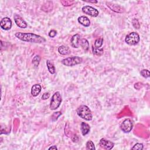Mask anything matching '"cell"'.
<instances>
[{
	"instance_id": "52a82bcc",
	"label": "cell",
	"mask_w": 150,
	"mask_h": 150,
	"mask_svg": "<svg viewBox=\"0 0 150 150\" xmlns=\"http://www.w3.org/2000/svg\"><path fill=\"white\" fill-rule=\"evenodd\" d=\"M121 129L125 133H130L133 128V123L130 119L124 120L121 124Z\"/></svg>"
},
{
	"instance_id": "2e32d148",
	"label": "cell",
	"mask_w": 150,
	"mask_h": 150,
	"mask_svg": "<svg viewBox=\"0 0 150 150\" xmlns=\"http://www.w3.org/2000/svg\"><path fill=\"white\" fill-rule=\"evenodd\" d=\"M58 52L62 55H68L71 53L70 48L64 45H62L58 48Z\"/></svg>"
},
{
	"instance_id": "f546056e",
	"label": "cell",
	"mask_w": 150,
	"mask_h": 150,
	"mask_svg": "<svg viewBox=\"0 0 150 150\" xmlns=\"http://www.w3.org/2000/svg\"><path fill=\"white\" fill-rule=\"evenodd\" d=\"M57 149V148L56 147V146H55V145H53V146H52V147H49V149Z\"/></svg>"
},
{
	"instance_id": "4316f807",
	"label": "cell",
	"mask_w": 150,
	"mask_h": 150,
	"mask_svg": "<svg viewBox=\"0 0 150 150\" xmlns=\"http://www.w3.org/2000/svg\"><path fill=\"white\" fill-rule=\"evenodd\" d=\"M57 34V32L56 31L54 30V29H52L51 31H50V32H49V36L51 37V38H54L56 37Z\"/></svg>"
},
{
	"instance_id": "484cf974",
	"label": "cell",
	"mask_w": 150,
	"mask_h": 150,
	"mask_svg": "<svg viewBox=\"0 0 150 150\" xmlns=\"http://www.w3.org/2000/svg\"><path fill=\"white\" fill-rule=\"evenodd\" d=\"M133 25L134 26V28H135L136 29H139L140 28V24H139V22L137 19H134L133 21Z\"/></svg>"
},
{
	"instance_id": "83f0119b",
	"label": "cell",
	"mask_w": 150,
	"mask_h": 150,
	"mask_svg": "<svg viewBox=\"0 0 150 150\" xmlns=\"http://www.w3.org/2000/svg\"><path fill=\"white\" fill-rule=\"evenodd\" d=\"M50 97V94L49 93H45L43 94L42 96V100H47Z\"/></svg>"
},
{
	"instance_id": "9c48e42d",
	"label": "cell",
	"mask_w": 150,
	"mask_h": 150,
	"mask_svg": "<svg viewBox=\"0 0 150 150\" xmlns=\"http://www.w3.org/2000/svg\"><path fill=\"white\" fill-rule=\"evenodd\" d=\"M114 143L109 140H107L105 138H101L99 142L100 147L105 149L110 150L111 149L114 147Z\"/></svg>"
},
{
	"instance_id": "603a6c76",
	"label": "cell",
	"mask_w": 150,
	"mask_h": 150,
	"mask_svg": "<svg viewBox=\"0 0 150 150\" xmlns=\"http://www.w3.org/2000/svg\"><path fill=\"white\" fill-rule=\"evenodd\" d=\"M140 74L143 77L145 78H148L150 76L149 71L148 70H147V69H143V70H142L140 72Z\"/></svg>"
},
{
	"instance_id": "d4e9b609",
	"label": "cell",
	"mask_w": 150,
	"mask_h": 150,
	"mask_svg": "<svg viewBox=\"0 0 150 150\" xmlns=\"http://www.w3.org/2000/svg\"><path fill=\"white\" fill-rule=\"evenodd\" d=\"M144 148V145L141 143H137L135 144L132 148V149H138V150H142Z\"/></svg>"
},
{
	"instance_id": "ba28073f",
	"label": "cell",
	"mask_w": 150,
	"mask_h": 150,
	"mask_svg": "<svg viewBox=\"0 0 150 150\" xmlns=\"http://www.w3.org/2000/svg\"><path fill=\"white\" fill-rule=\"evenodd\" d=\"M13 22L9 18L5 17L3 18L0 22V27L1 28L5 31L9 30L12 27Z\"/></svg>"
},
{
	"instance_id": "7c38bea8",
	"label": "cell",
	"mask_w": 150,
	"mask_h": 150,
	"mask_svg": "<svg viewBox=\"0 0 150 150\" xmlns=\"http://www.w3.org/2000/svg\"><path fill=\"white\" fill-rule=\"evenodd\" d=\"M80 36L79 34H75L72 37L71 40V43L72 47L74 48H78L80 46Z\"/></svg>"
},
{
	"instance_id": "3957f363",
	"label": "cell",
	"mask_w": 150,
	"mask_h": 150,
	"mask_svg": "<svg viewBox=\"0 0 150 150\" xmlns=\"http://www.w3.org/2000/svg\"><path fill=\"white\" fill-rule=\"evenodd\" d=\"M62 101V99L60 92L59 91L55 92L53 95L52 96V99L51 100V103L49 106L50 109L52 110H55L57 109H58L61 105Z\"/></svg>"
},
{
	"instance_id": "7402d4cb",
	"label": "cell",
	"mask_w": 150,
	"mask_h": 150,
	"mask_svg": "<svg viewBox=\"0 0 150 150\" xmlns=\"http://www.w3.org/2000/svg\"><path fill=\"white\" fill-rule=\"evenodd\" d=\"M86 149H91V150H95L96 149V147L95 146L94 143H93V141H91V140L88 141L86 143Z\"/></svg>"
},
{
	"instance_id": "7a4b0ae2",
	"label": "cell",
	"mask_w": 150,
	"mask_h": 150,
	"mask_svg": "<svg viewBox=\"0 0 150 150\" xmlns=\"http://www.w3.org/2000/svg\"><path fill=\"white\" fill-rule=\"evenodd\" d=\"M77 114L80 118L86 121H90L93 119V114L90 109L85 105H82L78 107Z\"/></svg>"
},
{
	"instance_id": "ac0fdd59",
	"label": "cell",
	"mask_w": 150,
	"mask_h": 150,
	"mask_svg": "<svg viewBox=\"0 0 150 150\" xmlns=\"http://www.w3.org/2000/svg\"><path fill=\"white\" fill-rule=\"evenodd\" d=\"M47 66L48 71H49V72H50L51 74L53 75V74H55L56 73L55 67L53 63L52 62H51V61L47 60Z\"/></svg>"
},
{
	"instance_id": "6da1fadb",
	"label": "cell",
	"mask_w": 150,
	"mask_h": 150,
	"mask_svg": "<svg viewBox=\"0 0 150 150\" xmlns=\"http://www.w3.org/2000/svg\"><path fill=\"white\" fill-rule=\"evenodd\" d=\"M15 35L18 39L24 42L35 43H42L46 42L45 38L33 33H24L19 32H17Z\"/></svg>"
},
{
	"instance_id": "f1b7e54d",
	"label": "cell",
	"mask_w": 150,
	"mask_h": 150,
	"mask_svg": "<svg viewBox=\"0 0 150 150\" xmlns=\"http://www.w3.org/2000/svg\"><path fill=\"white\" fill-rule=\"evenodd\" d=\"M143 87V84L141 83H135V85H134V87L135 89H137V90H139L140 89L141 87Z\"/></svg>"
},
{
	"instance_id": "4fadbf2b",
	"label": "cell",
	"mask_w": 150,
	"mask_h": 150,
	"mask_svg": "<svg viewBox=\"0 0 150 150\" xmlns=\"http://www.w3.org/2000/svg\"><path fill=\"white\" fill-rule=\"evenodd\" d=\"M42 87L39 84H35L32 86L31 88V94L33 97H37L41 93Z\"/></svg>"
},
{
	"instance_id": "9a60e30c",
	"label": "cell",
	"mask_w": 150,
	"mask_h": 150,
	"mask_svg": "<svg viewBox=\"0 0 150 150\" xmlns=\"http://www.w3.org/2000/svg\"><path fill=\"white\" fill-rule=\"evenodd\" d=\"M80 130H81L82 135L83 136H85L90 132V127L87 123L82 122L81 124H80Z\"/></svg>"
},
{
	"instance_id": "44dd1931",
	"label": "cell",
	"mask_w": 150,
	"mask_h": 150,
	"mask_svg": "<svg viewBox=\"0 0 150 150\" xmlns=\"http://www.w3.org/2000/svg\"><path fill=\"white\" fill-rule=\"evenodd\" d=\"M92 49H93V53L95 55L97 56H101L103 54V49L102 48H96L94 47L92 48Z\"/></svg>"
},
{
	"instance_id": "277c9868",
	"label": "cell",
	"mask_w": 150,
	"mask_h": 150,
	"mask_svg": "<svg viewBox=\"0 0 150 150\" xmlns=\"http://www.w3.org/2000/svg\"><path fill=\"white\" fill-rule=\"evenodd\" d=\"M140 38L139 34L135 32H132L127 35L125 38V42L127 44L131 46L136 45L140 42Z\"/></svg>"
},
{
	"instance_id": "5b68a950",
	"label": "cell",
	"mask_w": 150,
	"mask_h": 150,
	"mask_svg": "<svg viewBox=\"0 0 150 150\" xmlns=\"http://www.w3.org/2000/svg\"><path fill=\"white\" fill-rule=\"evenodd\" d=\"M83 61L82 57L79 56H72L64 59L62 61V63L66 66H74L81 63Z\"/></svg>"
},
{
	"instance_id": "d6986e66",
	"label": "cell",
	"mask_w": 150,
	"mask_h": 150,
	"mask_svg": "<svg viewBox=\"0 0 150 150\" xmlns=\"http://www.w3.org/2000/svg\"><path fill=\"white\" fill-rule=\"evenodd\" d=\"M103 38H97L95 41V46H93V47L99 49L101 47V46L103 45Z\"/></svg>"
},
{
	"instance_id": "cb8c5ba5",
	"label": "cell",
	"mask_w": 150,
	"mask_h": 150,
	"mask_svg": "<svg viewBox=\"0 0 150 150\" xmlns=\"http://www.w3.org/2000/svg\"><path fill=\"white\" fill-rule=\"evenodd\" d=\"M61 111H57V112H55L53 114L52 116V121H55L56 120H57V119L59 118V117H60L61 116Z\"/></svg>"
},
{
	"instance_id": "ffe728a7",
	"label": "cell",
	"mask_w": 150,
	"mask_h": 150,
	"mask_svg": "<svg viewBox=\"0 0 150 150\" xmlns=\"http://www.w3.org/2000/svg\"><path fill=\"white\" fill-rule=\"evenodd\" d=\"M40 61H41V57L39 55H37L33 57V60H32V63L35 67H38V65L40 63Z\"/></svg>"
},
{
	"instance_id": "5bb4252c",
	"label": "cell",
	"mask_w": 150,
	"mask_h": 150,
	"mask_svg": "<svg viewBox=\"0 0 150 150\" xmlns=\"http://www.w3.org/2000/svg\"><path fill=\"white\" fill-rule=\"evenodd\" d=\"M77 21L80 24H81L84 27H88L90 25V21L87 17H85V16L80 17L78 18Z\"/></svg>"
},
{
	"instance_id": "8fae6325",
	"label": "cell",
	"mask_w": 150,
	"mask_h": 150,
	"mask_svg": "<svg viewBox=\"0 0 150 150\" xmlns=\"http://www.w3.org/2000/svg\"><path fill=\"white\" fill-rule=\"evenodd\" d=\"M107 6L113 11L117 13H123L124 12V9L119 5L115 4L110 2H106Z\"/></svg>"
},
{
	"instance_id": "8992f818",
	"label": "cell",
	"mask_w": 150,
	"mask_h": 150,
	"mask_svg": "<svg viewBox=\"0 0 150 150\" xmlns=\"http://www.w3.org/2000/svg\"><path fill=\"white\" fill-rule=\"evenodd\" d=\"M82 10L84 14L91 17H97L99 14V11L97 9L89 5H85L83 7Z\"/></svg>"
},
{
	"instance_id": "e0dca14e",
	"label": "cell",
	"mask_w": 150,
	"mask_h": 150,
	"mask_svg": "<svg viewBox=\"0 0 150 150\" xmlns=\"http://www.w3.org/2000/svg\"><path fill=\"white\" fill-rule=\"evenodd\" d=\"M80 45L85 52H87L89 51V43L86 39H82L80 40Z\"/></svg>"
},
{
	"instance_id": "30bf717a",
	"label": "cell",
	"mask_w": 150,
	"mask_h": 150,
	"mask_svg": "<svg viewBox=\"0 0 150 150\" xmlns=\"http://www.w3.org/2000/svg\"><path fill=\"white\" fill-rule=\"evenodd\" d=\"M14 21H15V24L18 27H19L20 28H22V29H25L27 27L28 25H27V22L19 15L15 14L14 16Z\"/></svg>"
}]
</instances>
